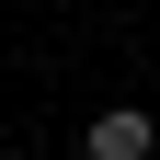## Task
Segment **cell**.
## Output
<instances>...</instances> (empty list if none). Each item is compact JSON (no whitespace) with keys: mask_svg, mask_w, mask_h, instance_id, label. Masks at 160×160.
I'll list each match as a JSON object with an SVG mask.
<instances>
[{"mask_svg":"<svg viewBox=\"0 0 160 160\" xmlns=\"http://www.w3.org/2000/svg\"><path fill=\"white\" fill-rule=\"evenodd\" d=\"M92 160H149V103H114V114H92Z\"/></svg>","mask_w":160,"mask_h":160,"instance_id":"1","label":"cell"}]
</instances>
